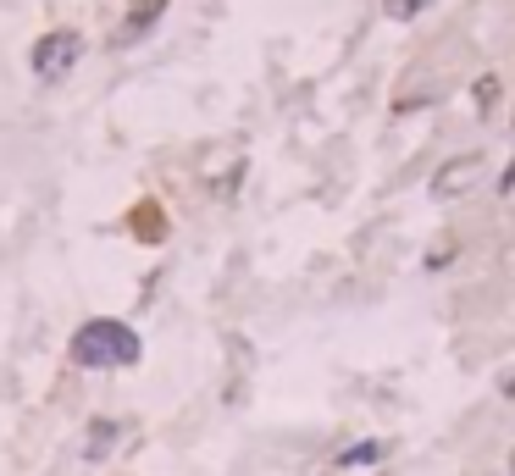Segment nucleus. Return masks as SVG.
I'll list each match as a JSON object with an SVG mask.
<instances>
[{"label": "nucleus", "instance_id": "nucleus-2", "mask_svg": "<svg viewBox=\"0 0 515 476\" xmlns=\"http://www.w3.org/2000/svg\"><path fill=\"white\" fill-rule=\"evenodd\" d=\"M78 56H84V34H78V28H50V34L28 50V67H34L39 84H56L61 72H72Z\"/></svg>", "mask_w": 515, "mask_h": 476}, {"label": "nucleus", "instance_id": "nucleus-3", "mask_svg": "<svg viewBox=\"0 0 515 476\" xmlns=\"http://www.w3.org/2000/svg\"><path fill=\"white\" fill-rule=\"evenodd\" d=\"M482 178V155L471 150V155H455V161H444V167L432 172V200H460V194L471 189V183Z\"/></svg>", "mask_w": 515, "mask_h": 476}, {"label": "nucleus", "instance_id": "nucleus-1", "mask_svg": "<svg viewBox=\"0 0 515 476\" xmlns=\"http://www.w3.org/2000/svg\"><path fill=\"white\" fill-rule=\"evenodd\" d=\"M67 355H72V366H84V371H117V366H133V360L144 355V344L128 322H117V316H89V322L72 333Z\"/></svg>", "mask_w": 515, "mask_h": 476}, {"label": "nucleus", "instance_id": "nucleus-5", "mask_svg": "<svg viewBox=\"0 0 515 476\" xmlns=\"http://www.w3.org/2000/svg\"><path fill=\"white\" fill-rule=\"evenodd\" d=\"M388 460V443L383 438H360L355 449L338 454V471H366V465H383Z\"/></svg>", "mask_w": 515, "mask_h": 476}, {"label": "nucleus", "instance_id": "nucleus-8", "mask_svg": "<svg viewBox=\"0 0 515 476\" xmlns=\"http://www.w3.org/2000/svg\"><path fill=\"white\" fill-rule=\"evenodd\" d=\"M421 12H427V0H383V17H394V23H410Z\"/></svg>", "mask_w": 515, "mask_h": 476}, {"label": "nucleus", "instance_id": "nucleus-4", "mask_svg": "<svg viewBox=\"0 0 515 476\" xmlns=\"http://www.w3.org/2000/svg\"><path fill=\"white\" fill-rule=\"evenodd\" d=\"M161 12H167V0H133V6H128V17H122V28H117V39H122V45L144 39L150 28L161 23Z\"/></svg>", "mask_w": 515, "mask_h": 476}, {"label": "nucleus", "instance_id": "nucleus-11", "mask_svg": "<svg viewBox=\"0 0 515 476\" xmlns=\"http://www.w3.org/2000/svg\"><path fill=\"white\" fill-rule=\"evenodd\" d=\"M499 194H515V161L504 167V178H499Z\"/></svg>", "mask_w": 515, "mask_h": 476}, {"label": "nucleus", "instance_id": "nucleus-12", "mask_svg": "<svg viewBox=\"0 0 515 476\" xmlns=\"http://www.w3.org/2000/svg\"><path fill=\"white\" fill-rule=\"evenodd\" d=\"M510 476H515V454H510Z\"/></svg>", "mask_w": 515, "mask_h": 476}, {"label": "nucleus", "instance_id": "nucleus-10", "mask_svg": "<svg viewBox=\"0 0 515 476\" xmlns=\"http://www.w3.org/2000/svg\"><path fill=\"white\" fill-rule=\"evenodd\" d=\"M499 399H515V371H504V377H499Z\"/></svg>", "mask_w": 515, "mask_h": 476}, {"label": "nucleus", "instance_id": "nucleus-6", "mask_svg": "<svg viewBox=\"0 0 515 476\" xmlns=\"http://www.w3.org/2000/svg\"><path fill=\"white\" fill-rule=\"evenodd\" d=\"M117 432H122V427H117L111 416L89 421V449H84V454H89V460H100V454H111V438H117Z\"/></svg>", "mask_w": 515, "mask_h": 476}, {"label": "nucleus", "instance_id": "nucleus-9", "mask_svg": "<svg viewBox=\"0 0 515 476\" xmlns=\"http://www.w3.org/2000/svg\"><path fill=\"white\" fill-rule=\"evenodd\" d=\"M499 100V78H477V111H493Z\"/></svg>", "mask_w": 515, "mask_h": 476}, {"label": "nucleus", "instance_id": "nucleus-7", "mask_svg": "<svg viewBox=\"0 0 515 476\" xmlns=\"http://www.w3.org/2000/svg\"><path fill=\"white\" fill-rule=\"evenodd\" d=\"M133 222H139L144 244H161V238H167V216H161L156 205H139V211H133Z\"/></svg>", "mask_w": 515, "mask_h": 476}]
</instances>
